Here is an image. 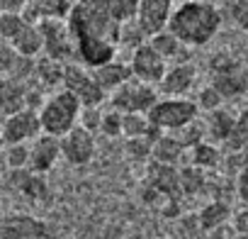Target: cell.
I'll return each mask as SVG.
<instances>
[{"instance_id":"1","label":"cell","mask_w":248,"mask_h":239,"mask_svg":"<svg viewBox=\"0 0 248 239\" xmlns=\"http://www.w3.org/2000/svg\"><path fill=\"white\" fill-rule=\"evenodd\" d=\"M221 27V13L212 3H185L173 10L168 20V32L180 39L185 47H202L207 44Z\"/></svg>"},{"instance_id":"2","label":"cell","mask_w":248,"mask_h":239,"mask_svg":"<svg viewBox=\"0 0 248 239\" xmlns=\"http://www.w3.org/2000/svg\"><path fill=\"white\" fill-rule=\"evenodd\" d=\"M39 125L42 135L61 139L66 132H71L78 125V115H80V102L68 93V90H56L49 95L42 107H39Z\"/></svg>"},{"instance_id":"3","label":"cell","mask_w":248,"mask_h":239,"mask_svg":"<svg viewBox=\"0 0 248 239\" xmlns=\"http://www.w3.org/2000/svg\"><path fill=\"white\" fill-rule=\"evenodd\" d=\"M197 102L187 98H158L156 105L146 112L149 122L156 132L170 135L197 120Z\"/></svg>"},{"instance_id":"4","label":"cell","mask_w":248,"mask_h":239,"mask_svg":"<svg viewBox=\"0 0 248 239\" xmlns=\"http://www.w3.org/2000/svg\"><path fill=\"white\" fill-rule=\"evenodd\" d=\"M212 88L224 100L238 98L248 90V73L233 56L219 54L212 59Z\"/></svg>"},{"instance_id":"5","label":"cell","mask_w":248,"mask_h":239,"mask_svg":"<svg viewBox=\"0 0 248 239\" xmlns=\"http://www.w3.org/2000/svg\"><path fill=\"white\" fill-rule=\"evenodd\" d=\"M37 27L42 34V51L46 54V59L63 64L76 56V42L66 20H44Z\"/></svg>"},{"instance_id":"6","label":"cell","mask_w":248,"mask_h":239,"mask_svg":"<svg viewBox=\"0 0 248 239\" xmlns=\"http://www.w3.org/2000/svg\"><path fill=\"white\" fill-rule=\"evenodd\" d=\"M156 100H158L156 88L144 85V83H139L137 78L127 81L124 85H119V88L112 93V98H109L112 110H117V112H122V115H129V112L146 115V112L156 105Z\"/></svg>"},{"instance_id":"7","label":"cell","mask_w":248,"mask_h":239,"mask_svg":"<svg viewBox=\"0 0 248 239\" xmlns=\"http://www.w3.org/2000/svg\"><path fill=\"white\" fill-rule=\"evenodd\" d=\"M63 90H68L80 102V107H100V102L105 100V93L95 83L93 73L76 64L63 66Z\"/></svg>"},{"instance_id":"8","label":"cell","mask_w":248,"mask_h":239,"mask_svg":"<svg viewBox=\"0 0 248 239\" xmlns=\"http://www.w3.org/2000/svg\"><path fill=\"white\" fill-rule=\"evenodd\" d=\"M39 135H42V125H39V115L34 110H22L17 115L5 117L3 127H0V142L8 147L34 142Z\"/></svg>"},{"instance_id":"9","label":"cell","mask_w":248,"mask_h":239,"mask_svg":"<svg viewBox=\"0 0 248 239\" xmlns=\"http://www.w3.org/2000/svg\"><path fill=\"white\" fill-rule=\"evenodd\" d=\"M170 15H173V0H139L134 22L139 25L141 34L151 39L166 32Z\"/></svg>"},{"instance_id":"10","label":"cell","mask_w":248,"mask_h":239,"mask_svg":"<svg viewBox=\"0 0 248 239\" xmlns=\"http://www.w3.org/2000/svg\"><path fill=\"white\" fill-rule=\"evenodd\" d=\"M129 68H132V76L144 83V85H158L168 71V64L151 49V44H141L134 49L132 54V61H129Z\"/></svg>"},{"instance_id":"11","label":"cell","mask_w":248,"mask_h":239,"mask_svg":"<svg viewBox=\"0 0 248 239\" xmlns=\"http://www.w3.org/2000/svg\"><path fill=\"white\" fill-rule=\"evenodd\" d=\"M59 142H61V156L73 166H85L95 156V137L80 125L66 132Z\"/></svg>"},{"instance_id":"12","label":"cell","mask_w":248,"mask_h":239,"mask_svg":"<svg viewBox=\"0 0 248 239\" xmlns=\"http://www.w3.org/2000/svg\"><path fill=\"white\" fill-rule=\"evenodd\" d=\"M76 0H27V8L22 17L32 25H39L44 20H68Z\"/></svg>"},{"instance_id":"13","label":"cell","mask_w":248,"mask_h":239,"mask_svg":"<svg viewBox=\"0 0 248 239\" xmlns=\"http://www.w3.org/2000/svg\"><path fill=\"white\" fill-rule=\"evenodd\" d=\"M59 156H61V142L56 137L39 135L32 142V147H30V166H27V171H32L37 176L39 173H46L56 164Z\"/></svg>"},{"instance_id":"14","label":"cell","mask_w":248,"mask_h":239,"mask_svg":"<svg viewBox=\"0 0 248 239\" xmlns=\"http://www.w3.org/2000/svg\"><path fill=\"white\" fill-rule=\"evenodd\" d=\"M30 110V90L17 78H0V117Z\"/></svg>"},{"instance_id":"15","label":"cell","mask_w":248,"mask_h":239,"mask_svg":"<svg viewBox=\"0 0 248 239\" xmlns=\"http://www.w3.org/2000/svg\"><path fill=\"white\" fill-rule=\"evenodd\" d=\"M195 78H197V71H195L192 64H175V66H168L163 81L158 83L161 85L158 90L166 98H183L192 88Z\"/></svg>"},{"instance_id":"16","label":"cell","mask_w":248,"mask_h":239,"mask_svg":"<svg viewBox=\"0 0 248 239\" xmlns=\"http://www.w3.org/2000/svg\"><path fill=\"white\" fill-rule=\"evenodd\" d=\"M76 3L88 10L105 13L119 25L132 22L137 17V8H139V0H76Z\"/></svg>"},{"instance_id":"17","label":"cell","mask_w":248,"mask_h":239,"mask_svg":"<svg viewBox=\"0 0 248 239\" xmlns=\"http://www.w3.org/2000/svg\"><path fill=\"white\" fill-rule=\"evenodd\" d=\"M90 73H93V78H95V83L100 85L102 93H114L119 85H124L127 81L134 78L129 64L114 61V59L107 61V64H102V66H97V68H90Z\"/></svg>"},{"instance_id":"18","label":"cell","mask_w":248,"mask_h":239,"mask_svg":"<svg viewBox=\"0 0 248 239\" xmlns=\"http://www.w3.org/2000/svg\"><path fill=\"white\" fill-rule=\"evenodd\" d=\"M0 239H49V232L37 220L10 217L5 222H0Z\"/></svg>"},{"instance_id":"19","label":"cell","mask_w":248,"mask_h":239,"mask_svg":"<svg viewBox=\"0 0 248 239\" xmlns=\"http://www.w3.org/2000/svg\"><path fill=\"white\" fill-rule=\"evenodd\" d=\"M151 49L168 64V66H175V64H187V56H190V51H187V47L180 42V39H175L168 30L166 32H161V34H156V37H151Z\"/></svg>"},{"instance_id":"20","label":"cell","mask_w":248,"mask_h":239,"mask_svg":"<svg viewBox=\"0 0 248 239\" xmlns=\"http://www.w3.org/2000/svg\"><path fill=\"white\" fill-rule=\"evenodd\" d=\"M151 188L156 193H163L170 200H175V195H180V171L175 166L154 164L151 166Z\"/></svg>"},{"instance_id":"21","label":"cell","mask_w":248,"mask_h":239,"mask_svg":"<svg viewBox=\"0 0 248 239\" xmlns=\"http://www.w3.org/2000/svg\"><path fill=\"white\" fill-rule=\"evenodd\" d=\"M10 47L15 49L17 56H22V59H34V56L42 51V34H39V27L32 25V22H27V25L17 32V37L10 42Z\"/></svg>"},{"instance_id":"22","label":"cell","mask_w":248,"mask_h":239,"mask_svg":"<svg viewBox=\"0 0 248 239\" xmlns=\"http://www.w3.org/2000/svg\"><path fill=\"white\" fill-rule=\"evenodd\" d=\"M233 115L231 112H226V110H214V112H209V117H207V122H204V135L209 137V139H214V142H221V144H226V139H229V135H231V130H233Z\"/></svg>"},{"instance_id":"23","label":"cell","mask_w":248,"mask_h":239,"mask_svg":"<svg viewBox=\"0 0 248 239\" xmlns=\"http://www.w3.org/2000/svg\"><path fill=\"white\" fill-rule=\"evenodd\" d=\"M229 220H231V207L226 203H221V200H214V203L204 205L200 210V215H197V222H200V227L204 232H214L217 227L229 224Z\"/></svg>"},{"instance_id":"24","label":"cell","mask_w":248,"mask_h":239,"mask_svg":"<svg viewBox=\"0 0 248 239\" xmlns=\"http://www.w3.org/2000/svg\"><path fill=\"white\" fill-rule=\"evenodd\" d=\"M122 137L127 139H139V137H154L158 139L161 132H156L149 122L146 115H137V112H129V115H122Z\"/></svg>"},{"instance_id":"25","label":"cell","mask_w":248,"mask_h":239,"mask_svg":"<svg viewBox=\"0 0 248 239\" xmlns=\"http://www.w3.org/2000/svg\"><path fill=\"white\" fill-rule=\"evenodd\" d=\"M183 154H185V149H183L170 135H161V137L154 142V149H151L154 164H163V166H175Z\"/></svg>"},{"instance_id":"26","label":"cell","mask_w":248,"mask_h":239,"mask_svg":"<svg viewBox=\"0 0 248 239\" xmlns=\"http://www.w3.org/2000/svg\"><path fill=\"white\" fill-rule=\"evenodd\" d=\"M248 147V107L233 120V130L226 139V149L231 154H238Z\"/></svg>"},{"instance_id":"27","label":"cell","mask_w":248,"mask_h":239,"mask_svg":"<svg viewBox=\"0 0 248 239\" xmlns=\"http://www.w3.org/2000/svg\"><path fill=\"white\" fill-rule=\"evenodd\" d=\"M219 159H221V154H219V149L214 144L200 142L197 147H192V164L190 166H195L200 171L202 169H214L219 164Z\"/></svg>"},{"instance_id":"28","label":"cell","mask_w":248,"mask_h":239,"mask_svg":"<svg viewBox=\"0 0 248 239\" xmlns=\"http://www.w3.org/2000/svg\"><path fill=\"white\" fill-rule=\"evenodd\" d=\"M34 73H37V78H39L44 85H56L59 81L63 83V66H61L59 61L46 59V56L34 64Z\"/></svg>"},{"instance_id":"29","label":"cell","mask_w":248,"mask_h":239,"mask_svg":"<svg viewBox=\"0 0 248 239\" xmlns=\"http://www.w3.org/2000/svg\"><path fill=\"white\" fill-rule=\"evenodd\" d=\"M27 25V20L22 15H13V13H0V39L3 42H13L17 37V32Z\"/></svg>"},{"instance_id":"30","label":"cell","mask_w":248,"mask_h":239,"mask_svg":"<svg viewBox=\"0 0 248 239\" xmlns=\"http://www.w3.org/2000/svg\"><path fill=\"white\" fill-rule=\"evenodd\" d=\"M202 186H204V176H202L200 169H195V166L180 169V193L192 195V193H197Z\"/></svg>"},{"instance_id":"31","label":"cell","mask_w":248,"mask_h":239,"mask_svg":"<svg viewBox=\"0 0 248 239\" xmlns=\"http://www.w3.org/2000/svg\"><path fill=\"white\" fill-rule=\"evenodd\" d=\"M5 161L13 171H25L30 166V147L27 144H15V147H8V154H5Z\"/></svg>"},{"instance_id":"32","label":"cell","mask_w":248,"mask_h":239,"mask_svg":"<svg viewBox=\"0 0 248 239\" xmlns=\"http://www.w3.org/2000/svg\"><path fill=\"white\" fill-rule=\"evenodd\" d=\"M154 137H139V139H127V156L129 159H149L151 156V149H154Z\"/></svg>"},{"instance_id":"33","label":"cell","mask_w":248,"mask_h":239,"mask_svg":"<svg viewBox=\"0 0 248 239\" xmlns=\"http://www.w3.org/2000/svg\"><path fill=\"white\" fill-rule=\"evenodd\" d=\"M100 132H102V135H107V137H119V135H122V112H117V110L102 112V120H100Z\"/></svg>"},{"instance_id":"34","label":"cell","mask_w":248,"mask_h":239,"mask_svg":"<svg viewBox=\"0 0 248 239\" xmlns=\"http://www.w3.org/2000/svg\"><path fill=\"white\" fill-rule=\"evenodd\" d=\"M221 102H224V98H221V95H219L212 85H207V88H202V90H200L197 107H204V110L214 112V110H219V107H221Z\"/></svg>"},{"instance_id":"35","label":"cell","mask_w":248,"mask_h":239,"mask_svg":"<svg viewBox=\"0 0 248 239\" xmlns=\"http://www.w3.org/2000/svg\"><path fill=\"white\" fill-rule=\"evenodd\" d=\"M100 120H102V112H100L97 107H80L78 125H80V127H85L88 132L100 130Z\"/></svg>"},{"instance_id":"36","label":"cell","mask_w":248,"mask_h":239,"mask_svg":"<svg viewBox=\"0 0 248 239\" xmlns=\"http://www.w3.org/2000/svg\"><path fill=\"white\" fill-rule=\"evenodd\" d=\"M229 13H231V20L238 27L248 30V0H231V3H229Z\"/></svg>"},{"instance_id":"37","label":"cell","mask_w":248,"mask_h":239,"mask_svg":"<svg viewBox=\"0 0 248 239\" xmlns=\"http://www.w3.org/2000/svg\"><path fill=\"white\" fill-rule=\"evenodd\" d=\"M236 195H238L241 203L248 205V161H243L241 169H238V176H236Z\"/></svg>"},{"instance_id":"38","label":"cell","mask_w":248,"mask_h":239,"mask_svg":"<svg viewBox=\"0 0 248 239\" xmlns=\"http://www.w3.org/2000/svg\"><path fill=\"white\" fill-rule=\"evenodd\" d=\"M20 56L15 54V49L10 44H0V68H5V71H13L17 66Z\"/></svg>"},{"instance_id":"39","label":"cell","mask_w":248,"mask_h":239,"mask_svg":"<svg viewBox=\"0 0 248 239\" xmlns=\"http://www.w3.org/2000/svg\"><path fill=\"white\" fill-rule=\"evenodd\" d=\"M231 227L236 234H246L248 237V205H243L238 212L231 215Z\"/></svg>"},{"instance_id":"40","label":"cell","mask_w":248,"mask_h":239,"mask_svg":"<svg viewBox=\"0 0 248 239\" xmlns=\"http://www.w3.org/2000/svg\"><path fill=\"white\" fill-rule=\"evenodd\" d=\"M27 8V0H0V13H13V15H22Z\"/></svg>"},{"instance_id":"41","label":"cell","mask_w":248,"mask_h":239,"mask_svg":"<svg viewBox=\"0 0 248 239\" xmlns=\"http://www.w3.org/2000/svg\"><path fill=\"white\" fill-rule=\"evenodd\" d=\"M233 239H248V237H246V234H236Z\"/></svg>"},{"instance_id":"42","label":"cell","mask_w":248,"mask_h":239,"mask_svg":"<svg viewBox=\"0 0 248 239\" xmlns=\"http://www.w3.org/2000/svg\"><path fill=\"white\" fill-rule=\"evenodd\" d=\"M190 3H209V0H190Z\"/></svg>"},{"instance_id":"43","label":"cell","mask_w":248,"mask_h":239,"mask_svg":"<svg viewBox=\"0 0 248 239\" xmlns=\"http://www.w3.org/2000/svg\"><path fill=\"white\" fill-rule=\"evenodd\" d=\"M0 127H3V120H0Z\"/></svg>"},{"instance_id":"44","label":"cell","mask_w":248,"mask_h":239,"mask_svg":"<svg viewBox=\"0 0 248 239\" xmlns=\"http://www.w3.org/2000/svg\"><path fill=\"white\" fill-rule=\"evenodd\" d=\"M226 3H231V0H226Z\"/></svg>"}]
</instances>
